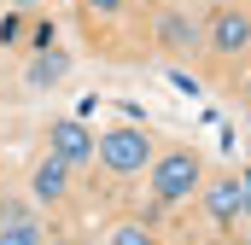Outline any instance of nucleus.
<instances>
[{
  "instance_id": "obj_1",
  "label": "nucleus",
  "mask_w": 251,
  "mask_h": 245,
  "mask_svg": "<svg viewBox=\"0 0 251 245\" xmlns=\"http://www.w3.org/2000/svg\"><path fill=\"white\" fill-rule=\"evenodd\" d=\"M94 152H100V164L111 170V175H134V170H146V158H152V140L123 122V128H111V134H100L94 140Z\"/></svg>"
},
{
  "instance_id": "obj_2",
  "label": "nucleus",
  "mask_w": 251,
  "mask_h": 245,
  "mask_svg": "<svg viewBox=\"0 0 251 245\" xmlns=\"http://www.w3.org/2000/svg\"><path fill=\"white\" fill-rule=\"evenodd\" d=\"M152 193H158L164 204H181L187 193H199V158H193V152H170V158H158V170H152Z\"/></svg>"
},
{
  "instance_id": "obj_3",
  "label": "nucleus",
  "mask_w": 251,
  "mask_h": 245,
  "mask_svg": "<svg viewBox=\"0 0 251 245\" xmlns=\"http://www.w3.org/2000/svg\"><path fill=\"white\" fill-rule=\"evenodd\" d=\"M47 152L59 158V164H88L94 158V134H88V122L82 117H64L47 128Z\"/></svg>"
},
{
  "instance_id": "obj_4",
  "label": "nucleus",
  "mask_w": 251,
  "mask_h": 245,
  "mask_svg": "<svg viewBox=\"0 0 251 245\" xmlns=\"http://www.w3.org/2000/svg\"><path fill=\"white\" fill-rule=\"evenodd\" d=\"M204 35H210L216 53H240V47H251V18H246V12H234V6H222V12L210 18Z\"/></svg>"
},
{
  "instance_id": "obj_5",
  "label": "nucleus",
  "mask_w": 251,
  "mask_h": 245,
  "mask_svg": "<svg viewBox=\"0 0 251 245\" xmlns=\"http://www.w3.org/2000/svg\"><path fill=\"white\" fill-rule=\"evenodd\" d=\"M64 175H70V164H59L53 152L35 164V175H29V193L41 198V204H53V198H64Z\"/></svg>"
},
{
  "instance_id": "obj_6",
  "label": "nucleus",
  "mask_w": 251,
  "mask_h": 245,
  "mask_svg": "<svg viewBox=\"0 0 251 245\" xmlns=\"http://www.w3.org/2000/svg\"><path fill=\"white\" fill-rule=\"evenodd\" d=\"M204 210H210V222H234L240 216V181L228 175V181H210L204 187Z\"/></svg>"
},
{
  "instance_id": "obj_7",
  "label": "nucleus",
  "mask_w": 251,
  "mask_h": 245,
  "mask_svg": "<svg viewBox=\"0 0 251 245\" xmlns=\"http://www.w3.org/2000/svg\"><path fill=\"white\" fill-rule=\"evenodd\" d=\"M64 70H70L64 53H53V47H47V53H35V59H29V88H53Z\"/></svg>"
},
{
  "instance_id": "obj_8",
  "label": "nucleus",
  "mask_w": 251,
  "mask_h": 245,
  "mask_svg": "<svg viewBox=\"0 0 251 245\" xmlns=\"http://www.w3.org/2000/svg\"><path fill=\"white\" fill-rule=\"evenodd\" d=\"M158 41H164V47H193L199 29H193L181 12H164V18H158Z\"/></svg>"
},
{
  "instance_id": "obj_9",
  "label": "nucleus",
  "mask_w": 251,
  "mask_h": 245,
  "mask_svg": "<svg viewBox=\"0 0 251 245\" xmlns=\"http://www.w3.org/2000/svg\"><path fill=\"white\" fill-rule=\"evenodd\" d=\"M0 245H41V228L29 216H12V222H0Z\"/></svg>"
},
{
  "instance_id": "obj_10",
  "label": "nucleus",
  "mask_w": 251,
  "mask_h": 245,
  "mask_svg": "<svg viewBox=\"0 0 251 245\" xmlns=\"http://www.w3.org/2000/svg\"><path fill=\"white\" fill-rule=\"evenodd\" d=\"M111 245H152V234H146V222H117Z\"/></svg>"
},
{
  "instance_id": "obj_11",
  "label": "nucleus",
  "mask_w": 251,
  "mask_h": 245,
  "mask_svg": "<svg viewBox=\"0 0 251 245\" xmlns=\"http://www.w3.org/2000/svg\"><path fill=\"white\" fill-rule=\"evenodd\" d=\"M170 82H176V88H181V94H187V99H193V94H199V82H193L187 70H170Z\"/></svg>"
},
{
  "instance_id": "obj_12",
  "label": "nucleus",
  "mask_w": 251,
  "mask_h": 245,
  "mask_svg": "<svg viewBox=\"0 0 251 245\" xmlns=\"http://www.w3.org/2000/svg\"><path fill=\"white\" fill-rule=\"evenodd\" d=\"M82 6H88V12H105V18H111V12H123V0H82Z\"/></svg>"
},
{
  "instance_id": "obj_13",
  "label": "nucleus",
  "mask_w": 251,
  "mask_h": 245,
  "mask_svg": "<svg viewBox=\"0 0 251 245\" xmlns=\"http://www.w3.org/2000/svg\"><path fill=\"white\" fill-rule=\"evenodd\" d=\"M240 210H246V216H251V170H246V175H240Z\"/></svg>"
},
{
  "instance_id": "obj_14",
  "label": "nucleus",
  "mask_w": 251,
  "mask_h": 245,
  "mask_svg": "<svg viewBox=\"0 0 251 245\" xmlns=\"http://www.w3.org/2000/svg\"><path fill=\"white\" fill-rule=\"evenodd\" d=\"M12 6H18V12H24V6H41V0H12Z\"/></svg>"
},
{
  "instance_id": "obj_15",
  "label": "nucleus",
  "mask_w": 251,
  "mask_h": 245,
  "mask_svg": "<svg viewBox=\"0 0 251 245\" xmlns=\"http://www.w3.org/2000/svg\"><path fill=\"white\" fill-rule=\"evenodd\" d=\"M41 245H64V240H41Z\"/></svg>"
},
{
  "instance_id": "obj_16",
  "label": "nucleus",
  "mask_w": 251,
  "mask_h": 245,
  "mask_svg": "<svg viewBox=\"0 0 251 245\" xmlns=\"http://www.w3.org/2000/svg\"><path fill=\"white\" fill-rule=\"evenodd\" d=\"M246 94H251V82H246Z\"/></svg>"
}]
</instances>
